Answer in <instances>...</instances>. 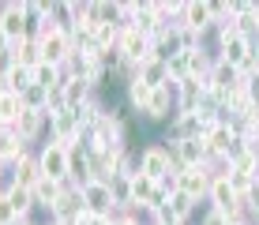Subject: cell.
I'll list each match as a JSON object with an SVG mask.
<instances>
[{
    "label": "cell",
    "mask_w": 259,
    "mask_h": 225,
    "mask_svg": "<svg viewBox=\"0 0 259 225\" xmlns=\"http://www.w3.org/2000/svg\"><path fill=\"white\" fill-rule=\"evenodd\" d=\"M237 139V128H233V120H218L214 128L203 135V143H207V150L214 158H226V150H229V143Z\"/></svg>",
    "instance_id": "cell-14"
},
{
    "label": "cell",
    "mask_w": 259,
    "mask_h": 225,
    "mask_svg": "<svg viewBox=\"0 0 259 225\" xmlns=\"http://www.w3.org/2000/svg\"><path fill=\"white\" fill-rule=\"evenodd\" d=\"M12 221H19V218H15V206L8 199V192L0 188V225H12Z\"/></svg>",
    "instance_id": "cell-32"
},
{
    "label": "cell",
    "mask_w": 259,
    "mask_h": 225,
    "mask_svg": "<svg viewBox=\"0 0 259 225\" xmlns=\"http://www.w3.org/2000/svg\"><path fill=\"white\" fill-rule=\"evenodd\" d=\"M4 184H8V165L0 161V188H4Z\"/></svg>",
    "instance_id": "cell-35"
},
{
    "label": "cell",
    "mask_w": 259,
    "mask_h": 225,
    "mask_svg": "<svg viewBox=\"0 0 259 225\" xmlns=\"http://www.w3.org/2000/svg\"><path fill=\"white\" fill-rule=\"evenodd\" d=\"M12 53H15V64H23V68H38L41 64V49H38V38H23V41H15L12 45Z\"/></svg>",
    "instance_id": "cell-21"
},
{
    "label": "cell",
    "mask_w": 259,
    "mask_h": 225,
    "mask_svg": "<svg viewBox=\"0 0 259 225\" xmlns=\"http://www.w3.org/2000/svg\"><path fill=\"white\" fill-rule=\"evenodd\" d=\"M41 180V165H38V150H26V154L8 169V184H19V188H34Z\"/></svg>",
    "instance_id": "cell-9"
},
{
    "label": "cell",
    "mask_w": 259,
    "mask_h": 225,
    "mask_svg": "<svg viewBox=\"0 0 259 225\" xmlns=\"http://www.w3.org/2000/svg\"><path fill=\"white\" fill-rule=\"evenodd\" d=\"M98 94V90L87 83L83 75H75V79H68L64 83V102H68V109H75V105H83V102H91V98Z\"/></svg>",
    "instance_id": "cell-20"
},
{
    "label": "cell",
    "mask_w": 259,
    "mask_h": 225,
    "mask_svg": "<svg viewBox=\"0 0 259 225\" xmlns=\"http://www.w3.org/2000/svg\"><path fill=\"white\" fill-rule=\"evenodd\" d=\"M177 53H184V49H181V26H162V30L150 38V57L169 64Z\"/></svg>",
    "instance_id": "cell-10"
},
{
    "label": "cell",
    "mask_w": 259,
    "mask_h": 225,
    "mask_svg": "<svg viewBox=\"0 0 259 225\" xmlns=\"http://www.w3.org/2000/svg\"><path fill=\"white\" fill-rule=\"evenodd\" d=\"M139 173L150 180H162L169 173V147L165 143H150V147L139 150Z\"/></svg>",
    "instance_id": "cell-7"
},
{
    "label": "cell",
    "mask_w": 259,
    "mask_h": 225,
    "mask_svg": "<svg viewBox=\"0 0 259 225\" xmlns=\"http://www.w3.org/2000/svg\"><path fill=\"white\" fill-rule=\"evenodd\" d=\"M109 192H113V203H117V210H132L136 199H132V176H113L109 180Z\"/></svg>",
    "instance_id": "cell-24"
},
{
    "label": "cell",
    "mask_w": 259,
    "mask_h": 225,
    "mask_svg": "<svg viewBox=\"0 0 259 225\" xmlns=\"http://www.w3.org/2000/svg\"><path fill=\"white\" fill-rule=\"evenodd\" d=\"M12 68H15V53H12V45H8V49L0 53V83L8 79V71H12Z\"/></svg>",
    "instance_id": "cell-33"
},
{
    "label": "cell",
    "mask_w": 259,
    "mask_h": 225,
    "mask_svg": "<svg viewBox=\"0 0 259 225\" xmlns=\"http://www.w3.org/2000/svg\"><path fill=\"white\" fill-rule=\"evenodd\" d=\"M23 113H26V109H23V98L12 94V90H0V124H4V128H12Z\"/></svg>",
    "instance_id": "cell-22"
},
{
    "label": "cell",
    "mask_w": 259,
    "mask_h": 225,
    "mask_svg": "<svg viewBox=\"0 0 259 225\" xmlns=\"http://www.w3.org/2000/svg\"><path fill=\"white\" fill-rule=\"evenodd\" d=\"M8 49V38H4V30H0V53H4Z\"/></svg>",
    "instance_id": "cell-36"
},
{
    "label": "cell",
    "mask_w": 259,
    "mask_h": 225,
    "mask_svg": "<svg viewBox=\"0 0 259 225\" xmlns=\"http://www.w3.org/2000/svg\"><path fill=\"white\" fill-rule=\"evenodd\" d=\"M0 30H4L8 45L30 38V23H26V15H23V0H8V4H0Z\"/></svg>",
    "instance_id": "cell-3"
},
{
    "label": "cell",
    "mask_w": 259,
    "mask_h": 225,
    "mask_svg": "<svg viewBox=\"0 0 259 225\" xmlns=\"http://www.w3.org/2000/svg\"><path fill=\"white\" fill-rule=\"evenodd\" d=\"M181 26H188V30H195V34H214L210 30V4L207 0H188V8H184V23Z\"/></svg>",
    "instance_id": "cell-16"
},
{
    "label": "cell",
    "mask_w": 259,
    "mask_h": 225,
    "mask_svg": "<svg viewBox=\"0 0 259 225\" xmlns=\"http://www.w3.org/2000/svg\"><path fill=\"white\" fill-rule=\"evenodd\" d=\"M38 165H41V176L60 180V184H64L68 169H71V150L64 147V143L49 139V143H41V147H38Z\"/></svg>",
    "instance_id": "cell-1"
},
{
    "label": "cell",
    "mask_w": 259,
    "mask_h": 225,
    "mask_svg": "<svg viewBox=\"0 0 259 225\" xmlns=\"http://www.w3.org/2000/svg\"><path fill=\"white\" fill-rule=\"evenodd\" d=\"M177 86L169 83V86H158V90H150V102H147V109H143V116H150V120H165L169 124V116H173L177 109Z\"/></svg>",
    "instance_id": "cell-11"
},
{
    "label": "cell",
    "mask_w": 259,
    "mask_h": 225,
    "mask_svg": "<svg viewBox=\"0 0 259 225\" xmlns=\"http://www.w3.org/2000/svg\"><path fill=\"white\" fill-rule=\"evenodd\" d=\"M165 206H169V210L177 214V221H184V225H188V221H192V214L199 210V203H195L192 195H184V192H173V195H169V203H165Z\"/></svg>",
    "instance_id": "cell-25"
},
{
    "label": "cell",
    "mask_w": 259,
    "mask_h": 225,
    "mask_svg": "<svg viewBox=\"0 0 259 225\" xmlns=\"http://www.w3.org/2000/svg\"><path fill=\"white\" fill-rule=\"evenodd\" d=\"M26 150H30V147H26V143H23L12 128H0V161H4L8 169H12L15 161H19V158L26 154Z\"/></svg>",
    "instance_id": "cell-18"
},
{
    "label": "cell",
    "mask_w": 259,
    "mask_h": 225,
    "mask_svg": "<svg viewBox=\"0 0 259 225\" xmlns=\"http://www.w3.org/2000/svg\"><path fill=\"white\" fill-rule=\"evenodd\" d=\"M184 139H203V120L199 113H173L165 124V143H184Z\"/></svg>",
    "instance_id": "cell-6"
},
{
    "label": "cell",
    "mask_w": 259,
    "mask_h": 225,
    "mask_svg": "<svg viewBox=\"0 0 259 225\" xmlns=\"http://www.w3.org/2000/svg\"><path fill=\"white\" fill-rule=\"evenodd\" d=\"M19 98H23V109H30V113H46V105H49V90L38 83H30Z\"/></svg>",
    "instance_id": "cell-26"
},
{
    "label": "cell",
    "mask_w": 259,
    "mask_h": 225,
    "mask_svg": "<svg viewBox=\"0 0 259 225\" xmlns=\"http://www.w3.org/2000/svg\"><path fill=\"white\" fill-rule=\"evenodd\" d=\"M207 203H210V210H218V214H226L229 221H237V218H244V199L229 188V180L226 176H214L210 180V192H207Z\"/></svg>",
    "instance_id": "cell-2"
},
{
    "label": "cell",
    "mask_w": 259,
    "mask_h": 225,
    "mask_svg": "<svg viewBox=\"0 0 259 225\" xmlns=\"http://www.w3.org/2000/svg\"><path fill=\"white\" fill-rule=\"evenodd\" d=\"M83 192V206L91 214H105V218H117V203H113V192H109V184L105 180H91L87 188H79Z\"/></svg>",
    "instance_id": "cell-4"
},
{
    "label": "cell",
    "mask_w": 259,
    "mask_h": 225,
    "mask_svg": "<svg viewBox=\"0 0 259 225\" xmlns=\"http://www.w3.org/2000/svg\"><path fill=\"white\" fill-rule=\"evenodd\" d=\"M46 128H49V116H46V113H30V109H26L19 120L12 124V131L19 135L26 147H30V143H38L41 135H46Z\"/></svg>",
    "instance_id": "cell-13"
},
{
    "label": "cell",
    "mask_w": 259,
    "mask_h": 225,
    "mask_svg": "<svg viewBox=\"0 0 259 225\" xmlns=\"http://www.w3.org/2000/svg\"><path fill=\"white\" fill-rule=\"evenodd\" d=\"M255 49H259V45H255Z\"/></svg>",
    "instance_id": "cell-37"
},
{
    "label": "cell",
    "mask_w": 259,
    "mask_h": 225,
    "mask_svg": "<svg viewBox=\"0 0 259 225\" xmlns=\"http://www.w3.org/2000/svg\"><path fill=\"white\" fill-rule=\"evenodd\" d=\"M181 192L184 195H192L195 203H207V192H210V180H214V173H210V165H195V169H181Z\"/></svg>",
    "instance_id": "cell-8"
},
{
    "label": "cell",
    "mask_w": 259,
    "mask_h": 225,
    "mask_svg": "<svg viewBox=\"0 0 259 225\" xmlns=\"http://www.w3.org/2000/svg\"><path fill=\"white\" fill-rule=\"evenodd\" d=\"M226 180H229V188L240 195V199H248V192H252V184H255V176H248V173H237V169H229L226 173Z\"/></svg>",
    "instance_id": "cell-31"
},
{
    "label": "cell",
    "mask_w": 259,
    "mask_h": 225,
    "mask_svg": "<svg viewBox=\"0 0 259 225\" xmlns=\"http://www.w3.org/2000/svg\"><path fill=\"white\" fill-rule=\"evenodd\" d=\"M147 102H150V86L143 83V79H136V83H128V105L132 109H147Z\"/></svg>",
    "instance_id": "cell-30"
},
{
    "label": "cell",
    "mask_w": 259,
    "mask_h": 225,
    "mask_svg": "<svg viewBox=\"0 0 259 225\" xmlns=\"http://www.w3.org/2000/svg\"><path fill=\"white\" fill-rule=\"evenodd\" d=\"M34 83V75H30V68H23V64H15L12 71H8V79L0 83V90H12V94H23L26 86Z\"/></svg>",
    "instance_id": "cell-27"
},
{
    "label": "cell",
    "mask_w": 259,
    "mask_h": 225,
    "mask_svg": "<svg viewBox=\"0 0 259 225\" xmlns=\"http://www.w3.org/2000/svg\"><path fill=\"white\" fill-rule=\"evenodd\" d=\"M203 94H207V79H184V83H177V109L173 113H195L203 102Z\"/></svg>",
    "instance_id": "cell-12"
},
{
    "label": "cell",
    "mask_w": 259,
    "mask_h": 225,
    "mask_svg": "<svg viewBox=\"0 0 259 225\" xmlns=\"http://www.w3.org/2000/svg\"><path fill=\"white\" fill-rule=\"evenodd\" d=\"M30 195H34V206L49 214L53 206L60 203V195H64V184H60V180H49V176H41L38 184L30 188Z\"/></svg>",
    "instance_id": "cell-15"
},
{
    "label": "cell",
    "mask_w": 259,
    "mask_h": 225,
    "mask_svg": "<svg viewBox=\"0 0 259 225\" xmlns=\"http://www.w3.org/2000/svg\"><path fill=\"white\" fill-rule=\"evenodd\" d=\"M117 49L124 53V60H132V64H147V60H154V57H150V38L139 34L136 26H120Z\"/></svg>",
    "instance_id": "cell-5"
},
{
    "label": "cell",
    "mask_w": 259,
    "mask_h": 225,
    "mask_svg": "<svg viewBox=\"0 0 259 225\" xmlns=\"http://www.w3.org/2000/svg\"><path fill=\"white\" fill-rule=\"evenodd\" d=\"M30 75H34V83L46 86V90L64 86V75H60V68H53V64H38V68H30Z\"/></svg>",
    "instance_id": "cell-28"
},
{
    "label": "cell",
    "mask_w": 259,
    "mask_h": 225,
    "mask_svg": "<svg viewBox=\"0 0 259 225\" xmlns=\"http://www.w3.org/2000/svg\"><path fill=\"white\" fill-rule=\"evenodd\" d=\"M199 225H229V218H226V214H218V210H207Z\"/></svg>",
    "instance_id": "cell-34"
},
{
    "label": "cell",
    "mask_w": 259,
    "mask_h": 225,
    "mask_svg": "<svg viewBox=\"0 0 259 225\" xmlns=\"http://www.w3.org/2000/svg\"><path fill=\"white\" fill-rule=\"evenodd\" d=\"M71 113H75V120H79V131H94L98 124H102V116H105V102H102V98L94 94L91 102L75 105V109H71Z\"/></svg>",
    "instance_id": "cell-17"
},
{
    "label": "cell",
    "mask_w": 259,
    "mask_h": 225,
    "mask_svg": "<svg viewBox=\"0 0 259 225\" xmlns=\"http://www.w3.org/2000/svg\"><path fill=\"white\" fill-rule=\"evenodd\" d=\"M4 192H8V199H12V206H15V218H19V221H30V214L38 210V206H34V195H30V188H19V184H4Z\"/></svg>",
    "instance_id": "cell-19"
},
{
    "label": "cell",
    "mask_w": 259,
    "mask_h": 225,
    "mask_svg": "<svg viewBox=\"0 0 259 225\" xmlns=\"http://www.w3.org/2000/svg\"><path fill=\"white\" fill-rule=\"evenodd\" d=\"M139 79H143L150 90L169 86V68H165V60H147V64L139 68ZM173 86H177V83H173Z\"/></svg>",
    "instance_id": "cell-23"
},
{
    "label": "cell",
    "mask_w": 259,
    "mask_h": 225,
    "mask_svg": "<svg viewBox=\"0 0 259 225\" xmlns=\"http://www.w3.org/2000/svg\"><path fill=\"white\" fill-rule=\"evenodd\" d=\"M98 64H102L105 75H120V68H124V53H120V49H102V53H98Z\"/></svg>",
    "instance_id": "cell-29"
}]
</instances>
